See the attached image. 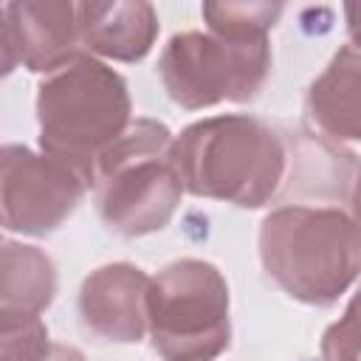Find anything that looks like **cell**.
<instances>
[{
	"label": "cell",
	"instance_id": "6da1fadb",
	"mask_svg": "<svg viewBox=\"0 0 361 361\" xmlns=\"http://www.w3.org/2000/svg\"><path fill=\"white\" fill-rule=\"evenodd\" d=\"M172 161L189 195L259 209L285 183L288 147L262 118L228 113L195 121L175 135Z\"/></svg>",
	"mask_w": 361,
	"mask_h": 361
},
{
	"label": "cell",
	"instance_id": "7a4b0ae2",
	"mask_svg": "<svg viewBox=\"0 0 361 361\" xmlns=\"http://www.w3.org/2000/svg\"><path fill=\"white\" fill-rule=\"evenodd\" d=\"M130 113L124 76L85 51L39 85V149L68 164L93 189L102 155L133 124Z\"/></svg>",
	"mask_w": 361,
	"mask_h": 361
},
{
	"label": "cell",
	"instance_id": "3957f363",
	"mask_svg": "<svg viewBox=\"0 0 361 361\" xmlns=\"http://www.w3.org/2000/svg\"><path fill=\"white\" fill-rule=\"evenodd\" d=\"M259 259L290 299L330 307L361 274V228L341 209L279 206L259 226Z\"/></svg>",
	"mask_w": 361,
	"mask_h": 361
},
{
	"label": "cell",
	"instance_id": "277c9868",
	"mask_svg": "<svg viewBox=\"0 0 361 361\" xmlns=\"http://www.w3.org/2000/svg\"><path fill=\"white\" fill-rule=\"evenodd\" d=\"M175 135L155 118H135L96 166V212L121 237L161 231L186 192L172 161Z\"/></svg>",
	"mask_w": 361,
	"mask_h": 361
},
{
	"label": "cell",
	"instance_id": "5b68a950",
	"mask_svg": "<svg viewBox=\"0 0 361 361\" xmlns=\"http://www.w3.org/2000/svg\"><path fill=\"white\" fill-rule=\"evenodd\" d=\"M147 330L164 361H214L231 344L228 285L203 259H175L149 279Z\"/></svg>",
	"mask_w": 361,
	"mask_h": 361
},
{
	"label": "cell",
	"instance_id": "8992f818",
	"mask_svg": "<svg viewBox=\"0 0 361 361\" xmlns=\"http://www.w3.org/2000/svg\"><path fill=\"white\" fill-rule=\"evenodd\" d=\"M268 73V37L237 39L212 31H180L169 37L158 59L164 90L183 110H203L220 102H254Z\"/></svg>",
	"mask_w": 361,
	"mask_h": 361
},
{
	"label": "cell",
	"instance_id": "52a82bcc",
	"mask_svg": "<svg viewBox=\"0 0 361 361\" xmlns=\"http://www.w3.org/2000/svg\"><path fill=\"white\" fill-rule=\"evenodd\" d=\"M87 183L68 164L34 152L25 144L0 149V209L3 228L45 237L56 231L82 203Z\"/></svg>",
	"mask_w": 361,
	"mask_h": 361
},
{
	"label": "cell",
	"instance_id": "ba28073f",
	"mask_svg": "<svg viewBox=\"0 0 361 361\" xmlns=\"http://www.w3.org/2000/svg\"><path fill=\"white\" fill-rule=\"evenodd\" d=\"M3 17V73L23 65L34 73H56L85 54L76 3L17 0L0 8Z\"/></svg>",
	"mask_w": 361,
	"mask_h": 361
},
{
	"label": "cell",
	"instance_id": "9c48e42d",
	"mask_svg": "<svg viewBox=\"0 0 361 361\" xmlns=\"http://www.w3.org/2000/svg\"><path fill=\"white\" fill-rule=\"evenodd\" d=\"M149 276L130 262L90 271L79 288V319L102 341L133 344L147 330Z\"/></svg>",
	"mask_w": 361,
	"mask_h": 361
},
{
	"label": "cell",
	"instance_id": "30bf717a",
	"mask_svg": "<svg viewBox=\"0 0 361 361\" xmlns=\"http://www.w3.org/2000/svg\"><path fill=\"white\" fill-rule=\"evenodd\" d=\"M82 45L90 54L138 62L158 37V14L144 0H87L76 3Z\"/></svg>",
	"mask_w": 361,
	"mask_h": 361
},
{
	"label": "cell",
	"instance_id": "8fae6325",
	"mask_svg": "<svg viewBox=\"0 0 361 361\" xmlns=\"http://www.w3.org/2000/svg\"><path fill=\"white\" fill-rule=\"evenodd\" d=\"M307 118L333 141H361V45H341L310 82Z\"/></svg>",
	"mask_w": 361,
	"mask_h": 361
},
{
	"label": "cell",
	"instance_id": "7c38bea8",
	"mask_svg": "<svg viewBox=\"0 0 361 361\" xmlns=\"http://www.w3.org/2000/svg\"><path fill=\"white\" fill-rule=\"evenodd\" d=\"M56 296V268L37 245L6 240L0 248V319H34Z\"/></svg>",
	"mask_w": 361,
	"mask_h": 361
},
{
	"label": "cell",
	"instance_id": "4fadbf2b",
	"mask_svg": "<svg viewBox=\"0 0 361 361\" xmlns=\"http://www.w3.org/2000/svg\"><path fill=\"white\" fill-rule=\"evenodd\" d=\"M200 14L212 34L254 39L268 37L282 14V3H203Z\"/></svg>",
	"mask_w": 361,
	"mask_h": 361
},
{
	"label": "cell",
	"instance_id": "5bb4252c",
	"mask_svg": "<svg viewBox=\"0 0 361 361\" xmlns=\"http://www.w3.org/2000/svg\"><path fill=\"white\" fill-rule=\"evenodd\" d=\"M322 361H361V288L353 293L344 316L324 330Z\"/></svg>",
	"mask_w": 361,
	"mask_h": 361
},
{
	"label": "cell",
	"instance_id": "9a60e30c",
	"mask_svg": "<svg viewBox=\"0 0 361 361\" xmlns=\"http://www.w3.org/2000/svg\"><path fill=\"white\" fill-rule=\"evenodd\" d=\"M37 361H85V355H82L76 347H71V344H56V341H51V347H48Z\"/></svg>",
	"mask_w": 361,
	"mask_h": 361
},
{
	"label": "cell",
	"instance_id": "2e32d148",
	"mask_svg": "<svg viewBox=\"0 0 361 361\" xmlns=\"http://www.w3.org/2000/svg\"><path fill=\"white\" fill-rule=\"evenodd\" d=\"M344 17H347V31L353 37V45H361V3H347Z\"/></svg>",
	"mask_w": 361,
	"mask_h": 361
},
{
	"label": "cell",
	"instance_id": "e0dca14e",
	"mask_svg": "<svg viewBox=\"0 0 361 361\" xmlns=\"http://www.w3.org/2000/svg\"><path fill=\"white\" fill-rule=\"evenodd\" d=\"M350 217L355 220V226L361 228V164L355 169V178H353V189H350Z\"/></svg>",
	"mask_w": 361,
	"mask_h": 361
}]
</instances>
